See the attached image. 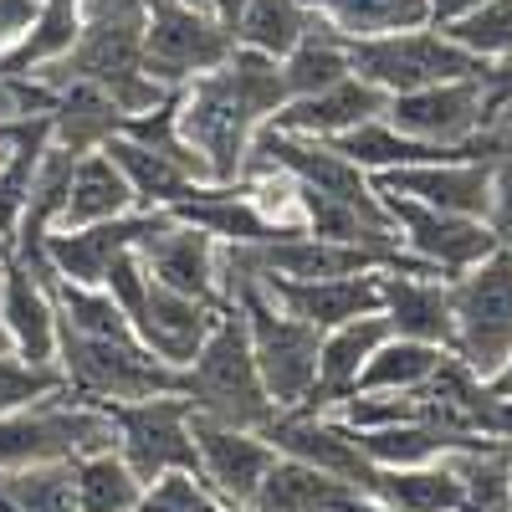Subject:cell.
<instances>
[{"instance_id":"1","label":"cell","mask_w":512,"mask_h":512,"mask_svg":"<svg viewBox=\"0 0 512 512\" xmlns=\"http://www.w3.org/2000/svg\"><path fill=\"white\" fill-rule=\"evenodd\" d=\"M282 108H287L282 57L251 52V47H236L221 67H210L195 82L175 88L180 139L205 159V169H210L216 185L241 180L256 128L272 123Z\"/></svg>"},{"instance_id":"2","label":"cell","mask_w":512,"mask_h":512,"mask_svg":"<svg viewBox=\"0 0 512 512\" xmlns=\"http://www.w3.org/2000/svg\"><path fill=\"white\" fill-rule=\"evenodd\" d=\"M180 395L190 400V410L200 420L236 425V431H262V425L277 415L262 374H256L246 318H241L236 303H226V313L216 318V328H210V338L200 344V354L180 369Z\"/></svg>"},{"instance_id":"3","label":"cell","mask_w":512,"mask_h":512,"mask_svg":"<svg viewBox=\"0 0 512 512\" xmlns=\"http://www.w3.org/2000/svg\"><path fill=\"white\" fill-rule=\"evenodd\" d=\"M113 436V415L108 405H93L72 395L67 384L52 395H41L11 415H0V472L16 466H47V461H77L108 451Z\"/></svg>"},{"instance_id":"4","label":"cell","mask_w":512,"mask_h":512,"mask_svg":"<svg viewBox=\"0 0 512 512\" xmlns=\"http://www.w3.org/2000/svg\"><path fill=\"white\" fill-rule=\"evenodd\" d=\"M57 369L72 395L93 405H128V400H154V395H180V369L154 359L139 333L123 338H82L57 328Z\"/></svg>"},{"instance_id":"5","label":"cell","mask_w":512,"mask_h":512,"mask_svg":"<svg viewBox=\"0 0 512 512\" xmlns=\"http://www.w3.org/2000/svg\"><path fill=\"white\" fill-rule=\"evenodd\" d=\"M41 82H93L98 93H108L128 118L134 113H149L154 103H164L169 93L159 82H149L144 72V16H88L82 26L77 47L47 67L36 72Z\"/></svg>"},{"instance_id":"6","label":"cell","mask_w":512,"mask_h":512,"mask_svg":"<svg viewBox=\"0 0 512 512\" xmlns=\"http://www.w3.org/2000/svg\"><path fill=\"white\" fill-rule=\"evenodd\" d=\"M226 303H236L241 318H246L251 359H256V374H262L272 405L277 410H297L308 400L313 379H318V344H323V333L313 323H303V318L282 313L256 282H231Z\"/></svg>"},{"instance_id":"7","label":"cell","mask_w":512,"mask_h":512,"mask_svg":"<svg viewBox=\"0 0 512 512\" xmlns=\"http://www.w3.org/2000/svg\"><path fill=\"white\" fill-rule=\"evenodd\" d=\"M349 67L374 82L384 93H415L436 88V82H461V77H487V62L472 57L451 41L441 26H410V31H384V36H344Z\"/></svg>"},{"instance_id":"8","label":"cell","mask_w":512,"mask_h":512,"mask_svg":"<svg viewBox=\"0 0 512 512\" xmlns=\"http://www.w3.org/2000/svg\"><path fill=\"white\" fill-rule=\"evenodd\" d=\"M512 349V251H492L472 272L451 277V354L472 369L492 374Z\"/></svg>"},{"instance_id":"9","label":"cell","mask_w":512,"mask_h":512,"mask_svg":"<svg viewBox=\"0 0 512 512\" xmlns=\"http://www.w3.org/2000/svg\"><path fill=\"white\" fill-rule=\"evenodd\" d=\"M231 52H236V31L216 11L180 6V0H154L144 11V72L164 93L221 67Z\"/></svg>"},{"instance_id":"10","label":"cell","mask_w":512,"mask_h":512,"mask_svg":"<svg viewBox=\"0 0 512 512\" xmlns=\"http://www.w3.org/2000/svg\"><path fill=\"white\" fill-rule=\"evenodd\" d=\"M113 415V446L134 466V477L149 487L169 472L200 477V451H195V415L185 395H154V400H128L108 405Z\"/></svg>"},{"instance_id":"11","label":"cell","mask_w":512,"mask_h":512,"mask_svg":"<svg viewBox=\"0 0 512 512\" xmlns=\"http://www.w3.org/2000/svg\"><path fill=\"white\" fill-rule=\"evenodd\" d=\"M405 139L436 144V149H461L477 144L492 128V98H487V77H461V82H436V88H415L395 93L384 108Z\"/></svg>"},{"instance_id":"12","label":"cell","mask_w":512,"mask_h":512,"mask_svg":"<svg viewBox=\"0 0 512 512\" xmlns=\"http://www.w3.org/2000/svg\"><path fill=\"white\" fill-rule=\"evenodd\" d=\"M384 210H390V221H395L400 246L441 277L472 272L477 262H487L497 251V236L477 216H456V210H436V205H420V200H405V195H384Z\"/></svg>"},{"instance_id":"13","label":"cell","mask_w":512,"mask_h":512,"mask_svg":"<svg viewBox=\"0 0 512 512\" xmlns=\"http://www.w3.org/2000/svg\"><path fill=\"white\" fill-rule=\"evenodd\" d=\"M169 226V210H128L113 221H93V226H72V231H47L41 236V256L57 277L103 287V272L118 262L123 251H139L154 231Z\"/></svg>"},{"instance_id":"14","label":"cell","mask_w":512,"mask_h":512,"mask_svg":"<svg viewBox=\"0 0 512 512\" xmlns=\"http://www.w3.org/2000/svg\"><path fill=\"white\" fill-rule=\"evenodd\" d=\"M497 159H487V154H477V159H425V164H405V169L369 175V185L379 195H405V200H420V205H436V210H456V216L487 221Z\"/></svg>"},{"instance_id":"15","label":"cell","mask_w":512,"mask_h":512,"mask_svg":"<svg viewBox=\"0 0 512 512\" xmlns=\"http://www.w3.org/2000/svg\"><path fill=\"white\" fill-rule=\"evenodd\" d=\"M195 451H200V482L226 507H251L262 492V477L277 461L262 431H236V425H216L200 415H195Z\"/></svg>"},{"instance_id":"16","label":"cell","mask_w":512,"mask_h":512,"mask_svg":"<svg viewBox=\"0 0 512 512\" xmlns=\"http://www.w3.org/2000/svg\"><path fill=\"white\" fill-rule=\"evenodd\" d=\"M221 313H226V303H205V297L175 292V287L149 277V292H144V303L134 313V333L154 359H164L169 369H185L200 354V344L210 338V328H216Z\"/></svg>"},{"instance_id":"17","label":"cell","mask_w":512,"mask_h":512,"mask_svg":"<svg viewBox=\"0 0 512 512\" xmlns=\"http://www.w3.org/2000/svg\"><path fill=\"white\" fill-rule=\"evenodd\" d=\"M272 303L292 318L323 328H338L349 318L379 313V272H354V277H251Z\"/></svg>"},{"instance_id":"18","label":"cell","mask_w":512,"mask_h":512,"mask_svg":"<svg viewBox=\"0 0 512 512\" xmlns=\"http://www.w3.org/2000/svg\"><path fill=\"white\" fill-rule=\"evenodd\" d=\"M390 338V318L384 313H364V318H349L338 328H323V344H318V379L308 400L297 410L308 415H333L338 405H344L354 390H359V374L369 364V354Z\"/></svg>"},{"instance_id":"19","label":"cell","mask_w":512,"mask_h":512,"mask_svg":"<svg viewBox=\"0 0 512 512\" xmlns=\"http://www.w3.org/2000/svg\"><path fill=\"white\" fill-rule=\"evenodd\" d=\"M139 256H144L154 282L175 287V292H190V297H205V303H226V292H221V241L216 236H205V231L169 216V226L154 231L139 246Z\"/></svg>"},{"instance_id":"20","label":"cell","mask_w":512,"mask_h":512,"mask_svg":"<svg viewBox=\"0 0 512 512\" xmlns=\"http://www.w3.org/2000/svg\"><path fill=\"white\" fill-rule=\"evenodd\" d=\"M0 318H6L11 354L31 364H57V308L47 277L6 246V282H0Z\"/></svg>"},{"instance_id":"21","label":"cell","mask_w":512,"mask_h":512,"mask_svg":"<svg viewBox=\"0 0 512 512\" xmlns=\"http://www.w3.org/2000/svg\"><path fill=\"white\" fill-rule=\"evenodd\" d=\"M379 313L390 318V333L451 349V277L384 267L379 272Z\"/></svg>"},{"instance_id":"22","label":"cell","mask_w":512,"mask_h":512,"mask_svg":"<svg viewBox=\"0 0 512 512\" xmlns=\"http://www.w3.org/2000/svg\"><path fill=\"white\" fill-rule=\"evenodd\" d=\"M384 108H390V93L364 82L359 72H349V77L328 82V88H318L308 98H292L272 118V128H287V134H303V139H338V134H349V128L379 118Z\"/></svg>"},{"instance_id":"23","label":"cell","mask_w":512,"mask_h":512,"mask_svg":"<svg viewBox=\"0 0 512 512\" xmlns=\"http://www.w3.org/2000/svg\"><path fill=\"white\" fill-rule=\"evenodd\" d=\"M52 88V103H47V123H52V144L67 149V154H93L103 149L118 128L128 123V113L98 93L93 82H47Z\"/></svg>"},{"instance_id":"24","label":"cell","mask_w":512,"mask_h":512,"mask_svg":"<svg viewBox=\"0 0 512 512\" xmlns=\"http://www.w3.org/2000/svg\"><path fill=\"white\" fill-rule=\"evenodd\" d=\"M128 210H139V200H134V190H128L123 169L103 149L77 154L72 159V180H67V200H62V216H57V231L113 221V216H128Z\"/></svg>"},{"instance_id":"25","label":"cell","mask_w":512,"mask_h":512,"mask_svg":"<svg viewBox=\"0 0 512 512\" xmlns=\"http://www.w3.org/2000/svg\"><path fill=\"white\" fill-rule=\"evenodd\" d=\"M354 497H359L354 482L333 477V472H318V466H308V461L277 456L251 507L256 512H349Z\"/></svg>"},{"instance_id":"26","label":"cell","mask_w":512,"mask_h":512,"mask_svg":"<svg viewBox=\"0 0 512 512\" xmlns=\"http://www.w3.org/2000/svg\"><path fill=\"white\" fill-rule=\"evenodd\" d=\"M82 26H88V0H41V11L31 16L26 36L16 41L6 57H0V72L36 77V72L57 67V62L77 47Z\"/></svg>"},{"instance_id":"27","label":"cell","mask_w":512,"mask_h":512,"mask_svg":"<svg viewBox=\"0 0 512 512\" xmlns=\"http://www.w3.org/2000/svg\"><path fill=\"white\" fill-rule=\"evenodd\" d=\"M103 154L123 169L128 190H134V200H139L144 210H175L180 200H190V195L205 185V180L190 175V169H180L175 159H164L159 149L128 139V134H113V139L103 144Z\"/></svg>"},{"instance_id":"28","label":"cell","mask_w":512,"mask_h":512,"mask_svg":"<svg viewBox=\"0 0 512 512\" xmlns=\"http://www.w3.org/2000/svg\"><path fill=\"white\" fill-rule=\"evenodd\" d=\"M364 497L390 502L395 512H456L461 507V477H456L451 456L425 461V466H374Z\"/></svg>"},{"instance_id":"29","label":"cell","mask_w":512,"mask_h":512,"mask_svg":"<svg viewBox=\"0 0 512 512\" xmlns=\"http://www.w3.org/2000/svg\"><path fill=\"white\" fill-rule=\"evenodd\" d=\"M446 354H451V349H436V344H420V338L390 333V338H384V344L369 354L354 395H410V390H420V384L446 364Z\"/></svg>"},{"instance_id":"30","label":"cell","mask_w":512,"mask_h":512,"mask_svg":"<svg viewBox=\"0 0 512 512\" xmlns=\"http://www.w3.org/2000/svg\"><path fill=\"white\" fill-rule=\"evenodd\" d=\"M349 47H344V31H333L328 21H313L303 31V41L282 57V77H287V103L292 98H308L318 88H328V82L349 77Z\"/></svg>"},{"instance_id":"31","label":"cell","mask_w":512,"mask_h":512,"mask_svg":"<svg viewBox=\"0 0 512 512\" xmlns=\"http://www.w3.org/2000/svg\"><path fill=\"white\" fill-rule=\"evenodd\" d=\"M303 6L344 36H384L431 26V0H303Z\"/></svg>"},{"instance_id":"32","label":"cell","mask_w":512,"mask_h":512,"mask_svg":"<svg viewBox=\"0 0 512 512\" xmlns=\"http://www.w3.org/2000/svg\"><path fill=\"white\" fill-rule=\"evenodd\" d=\"M72 487H77V512H134L144 497V482L134 477V466L118 456V446L77 456L72 461Z\"/></svg>"},{"instance_id":"33","label":"cell","mask_w":512,"mask_h":512,"mask_svg":"<svg viewBox=\"0 0 512 512\" xmlns=\"http://www.w3.org/2000/svg\"><path fill=\"white\" fill-rule=\"evenodd\" d=\"M313 21L318 16L303 6V0H246L241 16H236V47L287 57Z\"/></svg>"},{"instance_id":"34","label":"cell","mask_w":512,"mask_h":512,"mask_svg":"<svg viewBox=\"0 0 512 512\" xmlns=\"http://www.w3.org/2000/svg\"><path fill=\"white\" fill-rule=\"evenodd\" d=\"M0 512H77L72 461L0 472Z\"/></svg>"},{"instance_id":"35","label":"cell","mask_w":512,"mask_h":512,"mask_svg":"<svg viewBox=\"0 0 512 512\" xmlns=\"http://www.w3.org/2000/svg\"><path fill=\"white\" fill-rule=\"evenodd\" d=\"M451 466L461 477V507L456 512H512V497H507V446H497V451H456Z\"/></svg>"},{"instance_id":"36","label":"cell","mask_w":512,"mask_h":512,"mask_svg":"<svg viewBox=\"0 0 512 512\" xmlns=\"http://www.w3.org/2000/svg\"><path fill=\"white\" fill-rule=\"evenodd\" d=\"M441 31H446L451 41H461L472 57L497 62V57L512 52V0H487V6L466 11L461 21H451V26H441Z\"/></svg>"},{"instance_id":"37","label":"cell","mask_w":512,"mask_h":512,"mask_svg":"<svg viewBox=\"0 0 512 512\" xmlns=\"http://www.w3.org/2000/svg\"><path fill=\"white\" fill-rule=\"evenodd\" d=\"M134 512H256V507H226L200 477L169 472V477H159V482L144 487V497L134 502Z\"/></svg>"},{"instance_id":"38","label":"cell","mask_w":512,"mask_h":512,"mask_svg":"<svg viewBox=\"0 0 512 512\" xmlns=\"http://www.w3.org/2000/svg\"><path fill=\"white\" fill-rule=\"evenodd\" d=\"M52 390H62V369L57 364H31V359H21V354H0V415H11V410H21V405H31V400H41V395H52Z\"/></svg>"},{"instance_id":"39","label":"cell","mask_w":512,"mask_h":512,"mask_svg":"<svg viewBox=\"0 0 512 512\" xmlns=\"http://www.w3.org/2000/svg\"><path fill=\"white\" fill-rule=\"evenodd\" d=\"M103 292L128 313V323H134V313H139V303H144V292H149V267H144V256H139V251H123L118 262L103 272Z\"/></svg>"},{"instance_id":"40","label":"cell","mask_w":512,"mask_h":512,"mask_svg":"<svg viewBox=\"0 0 512 512\" xmlns=\"http://www.w3.org/2000/svg\"><path fill=\"white\" fill-rule=\"evenodd\" d=\"M487 231L497 236V246H502V251H512V154H502V159H497V169H492Z\"/></svg>"},{"instance_id":"41","label":"cell","mask_w":512,"mask_h":512,"mask_svg":"<svg viewBox=\"0 0 512 512\" xmlns=\"http://www.w3.org/2000/svg\"><path fill=\"white\" fill-rule=\"evenodd\" d=\"M487 98H492V118H497L502 103H512V52L487 62Z\"/></svg>"},{"instance_id":"42","label":"cell","mask_w":512,"mask_h":512,"mask_svg":"<svg viewBox=\"0 0 512 512\" xmlns=\"http://www.w3.org/2000/svg\"><path fill=\"white\" fill-rule=\"evenodd\" d=\"M477 6H487V0H431V26H451V21H461L466 11H477Z\"/></svg>"},{"instance_id":"43","label":"cell","mask_w":512,"mask_h":512,"mask_svg":"<svg viewBox=\"0 0 512 512\" xmlns=\"http://www.w3.org/2000/svg\"><path fill=\"white\" fill-rule=\"evenodd\" d=\"M154 0H88V16H144Z\"/></svg>"},{"instance_id":"44","label":"cell","mask_w":512,"mask_h":512,"mask_svg":"<svg viewBox=\"0 0 512 512\" xmlns=\"http://www.w3.org/2000/svg\"><path fill=\"white\" fill-rule=\"evenodd\" d=\"M482 384H487V390H492L497 400H512V349H507V359H502V364H497Z\"/></svg>"},{"instance_id":"45","label":"cell","mask_w":512,"mask_h":512,"mask_svg":"<svg viewBox=\"0 0 512 512\" xmlns=\"http://www.w3.org/2000/svg\"><path fill=\"white\" fill-rule=\"evenodd\" d=\"M349 512H395V507H390V502H379V497H364V492H359V497L349 502Z\"/></svg>"},{"instance_id":"46","label":"cell","mask_w":512,"mask_h":512,"mask_svg":"<svg viewBox=\"0 0 512 512\" xmlns=\"http://www.w3.org/2000/svg\"><path fill=\"white\" fill-rule=\"evenodd\" d=\"M0 282H6V241H0ZM11 349V338H6V318H0V354Z\"/></svg>"},{"instance_id":"47","label":"cell","mask_w":512,"mask_h":512,"mask_svg":"<svg viewBox=\"0 0 512 512\" xmlns=\"http://www.w3.org/2000/svg\"><path fill=\"white\" fill-rule=\"evenodd\" d=\"M507 497H512V446H507Z\"/></svg>"},{"instance_id":"48","label":"cell","mask_w":512,"mask_h":512,"mask_svg":"<svg viewBox=\"0 0 512 512\" xmlns=\"http://www.w3.org/2000/svg\"><path fill=\"white\" fill-rule=\"evenodd\" d=\"M180 6H205L210 11V0H180Z\"/></svg>"}]
</instances>
